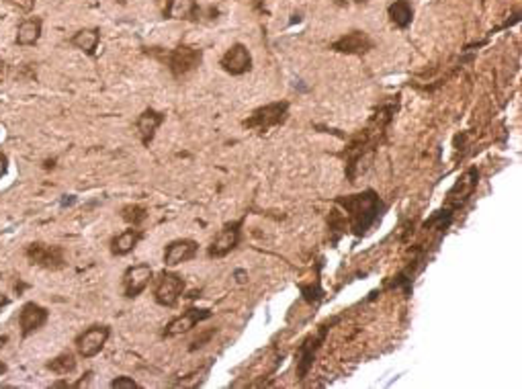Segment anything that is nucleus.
<instances>
[{
    "mask_svg": "<svg viewBox=\"0 0 522 389\" xmlns=\"http://www.w3.org/2000/svg\"><path fill=\"white\" fill-rule=\"evenodd\" d=\"M336 203L346 211L348 225H351L355 236H365L379 221L383 211H385V205L379 199V194L371 189L358 194L338 197Z\"/></svg>",
    "mask_w": 522,
    "mask_h": 389,
    "instance_id": "obj_1",
    "label": "nucleus"
},
{
    "mask_svg": "<svg viewBox=\"0 0 522 389\" xmlns=\"http://www.w3.org/2000/svg\"><path fill=\"white\" fill-rule=\"evenodd\" d=\"M289 119V103L287 100H277V103H268L264 107H259L252 111V115L248 119H244L242 125L248 129H256V131H266L270 127H279Z\"/></svg>",
    "mask_w": 522,
    "mask_h": 389,
    "instance_id": "obj_2",
    "label": "nucleus"
},
{
    "mask_svg": "<svg viewBox=\"0 0 522 389\" xmlns=\"http://www.w3.org/2000/svg\"><path fill=\"white\" fill-rule=\"evenodd\" d=\"M185 287H187L185 279L178 272L162 270L156 279V285H154V299L162 308H174L178 303V299L183 297Z\"/></svg>",
    "mask_w": 522,
    "mask_h": 389,
    "instance_id": "obj_3",
    "label": "nucleus"
},
{
    "mask_svg": "<svg viewBox=\"0 0 522 389\" xmlns=\"http://www.w3.org/2000/svg\"><path fill=\"white\" fill-rule=\"evenodd\" d=\"M168 70L170 74L181 80L190 72H195L201 62H203V49L193 48V46H178L168 53Z\"/></svg>",
    "mask_w": 522,
    "mask_h": 389,
    "instance_id": "obj_4",
    "label": "nucleus"
},
{
    "mask_svg": "<svg viewBox=\"0 0 522 389\" xmlns=\"http://www.w3.org/2000/svg\"><path fill=\"white\" fill-rule=\"evenodd\" d=\"M25 256L31 265L48 270H60L66 267V256L62 246H51V244L33 242L25 248Z\"/></svg>",
    "mask_w": 522,
    "mask_h": 389,
    "instance_id": "obj_5",
    "label": "nucleus"
},
{
    "mask_svg": "<svg viewBox=\"0 0 522 389\" xmlns=\"http://www.w3.org/2000/svg\"><path fill=\"white\" fill-rule=\"evenodd\" d=\"M111 338V328L105 326V324H95L91 328H86L78 338H76V350L82 359H93L96 357L103 348L107 341Z\"/></svg>",
    "mask_w": 522,
    "mask_h": 389,
    "instance_id": "obj_6",
    "label": "nucleus"
},
{
    "mask_svg": "<svg viewBox=\"0 0 522 389\" xmlns=\"http://www.w3.org/2000/svg\"><path fill=\"white\" fill-rule=\"evenodd\" d=\"M242 225H244V219L226 223L217 232V236H215L214 242L209 246V250H207L209 258H223L232 250H236L237 246H240V240H242Z\"/></svg>",
    "mask_w": 522,
    "mask_h": 389,
    "instance_id": "obj_7",
    "label": "nucleus"
},
{
    "mask_svg": "<svg viewBox=\"0 0 522 389\" xmlns=\"http://www.w3.org/2000/svg\"><path fill=\"white\" fill-rule=\"evenodd\" d=\"M477 183H479V171L477 169H469V171L463 172L457 178L455 187L447 194V213L449 216H451L452 211H457L459 207L465 205V201L474 194Z\"/></svg>",
    "mask_w": 522,
    "mask_h": 389,
    "instance_id": "obj_8",
    "label": "nucleus"
},
{
    "mask_svg": "<svg viewBox=\"0 0 522 389\" xmlns=\"http://www.w3.org/2000/svg\"><path fill=\"white\" fill-rule=\"evenodd\" d=\"M373 48H375V41L369 37V33L367 31H358V29L348 31L346 35L338 37L332 46H330L332 51L346 53V55H365V53H369Z\"/></svg>",
    "mask_w": 522,
    "mask_h": 389,
    "instance_id": "obj_9",
    "label": "nucleus"
},
{
    "mask_svg": "<svg viewBox=\"0 0 522 389\" xmlns=\"http://www.w3.org/2000/svg\"><path fill=\"white\" fill-rule=\"evenodd\" d=\"M152 277H154V270L145 263L127 268L123 272V293H125V297L136 299L138 295H142L145 291V287L152 283Z\"/></svg>",
    "mask_w": 522,
    "mask_h": 389,
    "instance_id": "obj_10",
    "label": "nucleus"
},
{
    "mask_svg": "<svg viewBox=\"0 0 522 389\" xmlns=\"http://www.w3.org/2000/svg\"><path fill=\"white\" fill-rule=\"evenodd\" d=\"M219 66H221L223 72L232 74V76H242V74L252 70V55H250V51L244 44H234L221 55Z\"/></svg>",
    "mask_w": 522,
    "mask_h": 389,
    "instance_id": "obj_11",
    "label": "nucleus"
},
{
    "mask_svg": "<svg viewBox=\"0 0 522 389\" xmlns=\"http://www.w3.org/2000/svg\"><path fill=\"white\" fill-rule=\"evenodd\" d=\"M48 319H49V312L44 308V305H39V303H35V301L25 303L23 308H21V314H19V328H21V336H23V338H29L33 332L41 330V328L48 324Z\"/></svg>",
    "mask_w": 522,
    "mask_h": 389,
    "instance_id": "obj_12",
    "label": "nucleus"
},
{
    "mask_svg": "<svg viewBox=\"0 0 522 389\" xmlns=\"http://www.w3.org/2000/svg\"><path fill=\"white\" fill-rule=\"evenodd\" d=\"M211 317V312L209 310H199V308H190L185 314L176 316L174 319H170L162 332L164 338H174V336H181V334H187L190 332L199 322Z\"/></svg>",
    "mask_w": 522,
    "mask_h": 389,
    "instance_id": "obj_13",
    "label": "nucleus"
},
{
    "mask_svg": "<svg viewBox=\"0 0 522 389\" xmlns=\"http://www.w3.org/2000/svg\"><path fill=\"white\" fill-rule=\"evenodd\" d=\"M199 244L190 238H178L168 244L164 250V267H178L183 263H189L197 256Z\"/></svg>",
    "mask_w": 522,
    "mask_h": 389,
    "instance_id": "obj_14",
    "label": "nucleus"
},
{
    "mask_svg": "<svg viewBox=\"0 0 522 389\" xmlns=\"http://www.w3.org/2000/svg\"><path fill=\"white\" fill-rule=\"evenodd\" d=\"M197 0H164L162 15L170 21H199Z\"/></svg>",
    "mask_w": 522,
    "mask_h": 389,
    "instance_id": "obj_15",
    "label": "nucleus"
},
{
    "mask_svg": "<svg viewBox=\"0 0 522 389\" xmlns=\"http://www.w3.org/2000/svg\"><path fill=\"white\" fill-rule=\"evenodd\" d=\"M164 113H160V111H154V109H145L142 115L138 117V121H136V129H138V133H140V140H142V144L145 147L150 146L152 142H154V138H156V131H158V127L164 123Z\"/></svg>",
    "mask_w": 522,
    "mask_h": 389,
    "instance_id": "obj_16",
    "label": "nucleus"
},
{
    "mask_svg": "<svg viewBox=\"0 0 522 389\" xmlns=\"http://www.w3.org/2000/svg\"><path fill=\"white\" fill-rule=\"evenodd\" d=\"M143 232L138 228H129V230H123L121 234H117L113 240H111V254L113 256H127L129 252L136 250V246L142 242Z\"/></svg>",
    "mask_w": 522,
    "mask_h": 389,
    "instance_id": "obj_17",
    "label": "nucleus"
},
{
    "mask_svg": "<svg viewBox=\"0 0 522 389\" xmlns=\"http://www.w3.org/2000/svg\"><path fill=\"white\" fill-rule=\"evenodd\" d=\"M41 33H44V21H41L39 17H31V19H25V21L19 23L15 41H17V46H21V48L35 46V44L39 41Z\"/></svg>",
    "mask_w": 522,
    "mask_h": 389,
    "instance_id": "obj_18",
    "label": "nucleus"
},
{
    "mask_svg": "<svg viewBox=\"0 0 522 389\" xmlns=\"http://www.w3.org/2000/svg\"><path fill=\"white\" fill-rule=\"evenodd\" d=\"M98 44H100V31L96 27H93V29H80L78 33H74L70 37V46L80 49V51H84L86 55H95Z\"/></svg>",
    "mask_w": 522,
    "mask_h": 389,
    "instance_id": "obj_19",
    "label": "nucleus"
},
{
    "mask_svg": "<svg viewBox=\"0 0 522 389\" xmlns=\"http://www.w3.org/2000/svg\"><path fill=\"white\" fill-rule=\"evenodd\" d=\"M387 15H389V21L398 29H407L414 21V6L410 0H396L389 4Z\"/></svg>",
    "mask_w": 522,
    "mask_h": 389,
    "instance_id": "obj_20",
    "label": "nucleus"
},
{
    "mask_svg": "<svg viewBox=\"0 0 522 389\" xmlns=\"http://www.w3.org/2000/svg\"><path fill=\"white\" fill-rule=\"evenodd\" d=\"M48 369L51 373H56V375H70L76 371V357H74V352L70 350H66V352H62V355H58L56 359H51L48 363Z\"/></svg>",
    "mask_w": 522,
    "mask_h": 389,
    "instance_id": "obj_21",
    "label": "nucleus"
},
{
    "mask_svg": "<svg viewBox=\"0 0 522 389\" xmlns=\"http://www.w3.org/2000/svg\"><path fill=\"white\" fill-rule=\"evenodd\" d=\"M121 219L129 223L131 228H140L143 221L148 219V209L142 205H125L121 209Z\"/></svg>",
    "mask_w": 522,
    "mask_h": 389,
    "instance_id": "obj_22",
    "label": "nucleus"
},
{
    "mask_svg": "<svg viewBox=\"0 0 522 389\" xmlns=\"http://www.w3.org/2000/svg\"><path fill=\"white\" fill-rule=\"evenodd\" d=\"M138 381H133L131 377H117L111 381V389H138Z\"/></svg>",
    "mask_w": 522,
    "mask_h": 389,
    "instance_id": "obj_23",
    "label": "nucleus"
},
{
    "mask_svg": "<svg viewBox=\"0 0 522 389\" xmlns=\"http://www.w3.org/2000/svg\"><path fill=\"white\" fill-rule=\"evenodd\" d=\"M4 2H8L11 6H15V8H19L23 13H31L33 6H35V0H4Z\"/></svg>",
    "mask_w": 522,
    "mask_h": 389,
    "instance_id": "obj_24",
    "label": "nucleus"
},
{
    "mask_svg": "<svg viewBox=\"0 0 522 389\" xmlns=\"http://www.w3.org/2000/svg\"><path fill=\"white\" fill-rule=\"evenodd\" d=\"M91 377H93V371H89L82 379H78L76 383H70V388L78 389V388H84V385H89V381H91Z\"/></svg>",
    "mask_w": 522,
    "mask_h": 389,
    "instance_id": "obj_25",
    "label": "nucleus"
},
{
    "mask_svg": "<svg viewBox=\"0 0 522 389\" xmlns=\"http://www.w3.org/2000/svg\"><path fill=\"white\" fill-rule=\"evenodd\" d=\"M8 172V158H6V154H2L0 152V180H2V176Z\"/></svg>",
    "mask_w": 522,
    "mask_h": 389,
    "instance_id": "obj_26",
    "label": "nucleus"
},
{
    "mask_svg": "<svg viewBox=\"0 0 522 389\" xmlns=\"http://www.w3.org/2000/svg\"><path fill=\"white\" fill-rule=\"evenodd\" d=\"M6 72H8V66H6V62L0 58V84L4 82V78H6Z\"/></svg>",
    "mask_w": 522,
    "mask_h": 389,
    "instance_id": "obj_27",
    "label": "nucleus"
},
{
    "mask_svg": "<svg viewBox=\"0 0 522 389\" xmlns=\"http://www.w3.org/2000/svg\"><path fill=\"white\" fill-rule=\"evenodd\" d=\"M250 4L256 13H264V0H250Z\"/></svg>",
    "mask_w": 522,
    "mask_h": 389,
    "instance_id": "obj_28",
    "label": "nucleus"
},
{
    "mask_svg": "<svg viewBox=\"0 0 522 389\" xmlns=\"http://www.w3.org/2000/svg\"><path fill=\"white\" fill-rule=\"evenodd\" d=\"M338 6H348V4H360V2H367V0H334Z\"/></svg>",
    "mask_w": 522,
    "mask_h": 389,
    "instance_id": "obj_29",
    "label": "nucleus"
},
{
    "mask_svg": "<svg viewBox=\"0 0 522 389\" xmlns=\"http://www.w3.org/2000/svg\"><path fill=\"white\" fill-rule=\"evenodd\" d=\"M8 303H11V299H8L6 295H2V293H0V310H2V308H6Z\"/></svg>",
    "mask_w": 522,
    "mask_h": 389,
    "instance_id": "obj_30",
    "label": "nucleus"
},
{
    "mask_svg": "<svg viewBox=\"0 0 522 389\" xmlns=\"http://www.w3.org/2000/svg\"><path fill=\"white\" fill-rule=\"evenodd\" d=\"M6 371H8V367H6L4 363H2V361H0V375H4Z\"/></svg>",
    "mask_w": 522,
    "mask_h": 389,
    "instance_id": "obj_31",
    "label": "nucleus"
}]
</instances>
